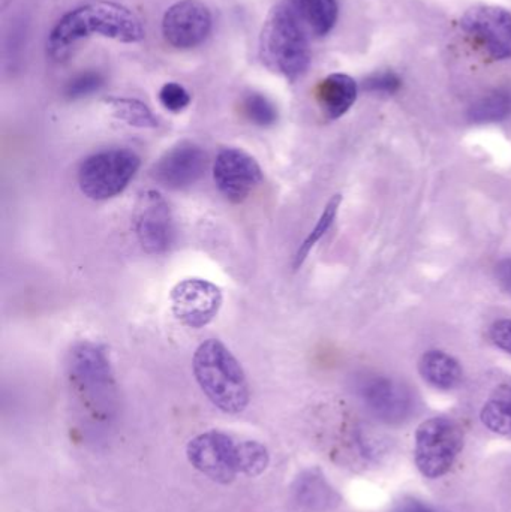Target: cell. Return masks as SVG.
I'll return each mask as SVG.
<instances>
[{
    "mask_svg": "<svg viewBox=\"0 0 511 512\" xmlns=\"http://www.w3.org/2000/svg\"><path fill=\"white\" fill-rule=\"evenodd\" d=\"M92 35L135 44L143 41L146 32L131 9L114 2L89 3L57 21L48 36V53L53 59L62 60L74 45Z\"/></svg>",
    "mask_w": 511,
    "mask_h": 512,
    "instance_id": "6da1fadb",
    "label": "cell"
},
{
    "mask_svg": "<svg viewBox=\"0 0 511 512\" xmlns=\"http://www.w3.org/2000/svg\"><path fill=\"white\" fill-rule=\"evenodd\" d=\"M192 372L204 396L225 414H242L249 405V384L242 364L218 339L195 349Z\"/></svg>",
    "mask_w": 511,
    "mask_h": 512,
    "instance_id": "7a4b0ae2",
    "label": "cell"
},
{
    "mask_svg": "<svg viewBox=\"0 0 511 512\" xmlns=\"http://www.w3.org/2000/svg\"><path fill=\"white\" fill-rule=\"evenodd\" d=\"M69 382L90 414L108 420L116 408V379L107 352L98 343H75L66 361Z\"/></svg>",
    "mask_w": 511,
    "mask_h": 512,
    "instance_id": "3957f363",
    "label": "cell"
},
{
    "mask_svg": "<svg viewBox=\"0 0 511 512\" xmlns=\"http://www.w3.org/2000/svg\"><path fill=\"white\" fill-rule=\"evenodd\" d=\"M263 62L290 81H296L311 65L309 35L290 11L279 3L267 18L260 39Z\"/></svg>",
    "mask_w": 511,
    "mask_h": 512,
    "instance_id": "277c9868",
    "label": "cell"
},
{
    "mask_svg": "<svg viewBox=\"0 0 511 512\" xmlns=\"http://www.w3.org/2000/svg\"><path fill=\"white\" fill-rule=\"evenodd\" d=\"M140 165V156L129 149L93 153L78 168V186L90 200H111L128 188Z\"/></svg>",
    "mask_w": 511,
    "mask_h": 512,
    "instance_id": "5b68a950",
    "label": "cell"
},
{
    "mask_svg": "<svg viewBox=\"0 0 511 512\" xmlns=\"http://www.w3.org/2000/svg\"><path fill=\"white\" fill-rule=\"evenodd\" d=\"M464 448V432L452 418L423 421L416 432L414 460L423 477L437 480L449 474Z\"/></svg>",
    "mask_w": 511,
    "mask_h": 512,
    "instance_id": "8992f818",
    "label": "cell"
},
{
    "mask_svg": "<svg viewBox=\"0 0 511 512\" xmlns=\"http://www.w3.org/2000/svg\"><path fill=\"white\" fill-rule=\"evenodd\" d=\"M132 225L138 243L147 254H165L173 245V212L164 195L155 189H147L138 195Z\"/></svg>",
    "mask_w": 511,
    "mask_h": 512,
    "instance_id": "52a82bcc",
    "label": "cell"
},
{
    "mask_svg": "<svg viewBox=\"0 0 511 512\" xmlns=\"http://www.w3.org/2000/svg\"><path fill=\"white\" fill-rule=\"evenodd\" d=\"M239 441L219 430H209L189 441L186 457L201 474L219 484H231L239 475Z\"/></svg>",
    "mask_w": 511,
    "mask_h": 512,
    "instance_id": "ba28073f",
    "label": "cell"
},
{
    "mask_svg": "<svg viewBox=\"0 0 511 512\" xmlns=\"http://www.w3.org/2000/svg\"><path fill=\"white\" fill-rule=\"evenodd\" d=\"M170 303L171 312L180 324L198 330L218 316L224 295L216 283L201 277H188L171 289Z\"/></svg>",
    "mask_w": 511,
    "mask_h": 512,
    "instance_id": "9c48e42d",
    "label": "cell"
},
{
    "mask_svg": "<svg viewBox=\"0 0 511 512\" xmlns=\"http://www.w3.org/2000/svg\"><path fill=\"white\" fill-rule=\"evenodd\" d=\"M260 164L245 150L228 147L216 155L213 162V180L216 188L231 203L248 200L263 183Z\"/></svg>",
    "mask_w": 511,
    "mask_h": 512,
    "instance_id": "30bf717a",
    "label": "cell"
},
{
    "mask_svg": "<svg viewBox=\"0 0 511 512\" xmlns=\"http://www.w3.org/2000/svg\"><path fill=\"white\" fill-rule=\"evenodd\" d=\"M465 32L494 60L511 57V14L500 6L479 5L462 17Z\"/></svg>",
    "mask_w": 511,
    "mask_h": 512,
    "instance_id": "8fae6325",
    "label": "cell"
},
{
    "mask_svg": "<svg viewBox=\"0 0 511 512\" xmlns=\"http://www.w3.org/2000/svg\"><path fill=\"white\" fill-rule=\"evenodd\" d=\"M212 30V12L198 0H180L162 18L165 41L180 50L198 47Z\"/></svg>",
    "mask_w": 511,
    "mask_h": 512,
    "instance_id": "7c38bea8",
    "label": "cell"
},
{
    "mask_svg": "<svg viewBox=\"0 0 511 512\" xmlns=\"http://www.w3.org/2000/svg\"><path fill=\"white\" fill-rule=\"evenodd\" d=\"M207 155L198 144H177L153 167V179L171 191L191 188L206 171Z\"/></svg>",
    "mask_w": 511,
    "mask_h": 512,
    "instance_id": "4fadbf2b",
    "label": "cell"
},
{
    "mask_svg": "<svg viewBox=\"0 0 511 512\" xmlns=\"http://www.w3.org/2000/svg\"><path fill=\"white\" fill-rule=\"evenodd\" d=\"M360 396L369 411L387 424L404 423L413 411L410 391L387 376L366 378L360 384Z\"/></svg>",
    "mask_w": 511,
    "mask_h": 512,
    "instance_id": "5bb4252c",
    "label": "cell"
},
{
    "mask_svg": "<svg viewBox=\"0 0 511 512\" xmlns=\"http://www.w3.org/2000/svg\"><path fill=\"white\" fill-rule=\"evenodd\" d=\"M293 496L297 504L312 512H326L338 507L339 495L330 486L321 471H303L293 483Z\"/></svg>",
    "mask_w": 511,
    "mask_h": 512,
    "instance_id": "9a60e30c",
    "label": "cell"
},
{
    "mask_svg": "<svg viewBox=\"0 0 511 512\" xmlns=\"http://www.w3.org/2000/svg\"><path fill=\"white\" fill-rule=\"evenodd\" d=\"M309 36H326L338 21L336 0H282Z\"/></svg>",
    "mask_w": 511,
    "mask_h": 512,
    "instance_id": "2e32d148",
    "label": "cell"
},
{
    "mask_svg": "<svg viewBox=\"0 0 511 512\" xmlns=\"http://www.w3.org/2000/svg\"><path fill=\"white\" fill-rule=\"evenodd\" d=\"M317 99L321 110L329 119L344 116L357 99V83L345 74H332L317 87Z\"/></svg>",
    "mask_w": 511,
    "mask_h": 512,
    "instance_id": "e0dca14e",
    "label": "cell"
},
{
    "mask_svg": "<svg viewBox=\"0 0 511 512\" xmlns=\"http://www.w3.org/2000/svg\"><path fill=\"white\" fill-rule=\"evenodd\" d=\"M422 378L438 390H453L462 381V367L452 355L443 351H428L419 361Z\"/></svg>",
    "mask_w": 511,
    "mask_h": 512,
    "instance_id": "ac0fdd59",
    "label": "cell"
},
{
    "mask_svg": "<svg viewBox=\"0 0 511 512\" xmlns=\"http://www.w3.org/2000/svg\"><path fill=\"white\" fill-rule=\"evenodd\" d=\"M480 420L495 435L511 438V385L497 388L483 405Z\"/></svg>",
    "mask_w": 511,
    "mask_h": 512,
    "instance_id": "d6986e66",
    "label": "cell"
},
{
    "mask_svg": "<svg viewBox=\"0 0 511 512\" xmlns=\"http://www.w3.org/2000/svg\"><path fill=\"white\" fill-rule=\"evenodd\" d=\"M511 116V87H500L492 90L488 95L477 99L470 110V122L483 125V123H497L509 119Z\"/></svg>",
    "mask_w": 511,
    "mask_h": 512,
    "instance_id": "ffe728a7",
    "label": "cell"
},
{
    "mask_svg": "<svg viewBox=\"0 0 511 512\" xmlns=\"http://www.w3.org/2000/svg\"><path fill=\"white\" fill-rule=\"evenodd\" d=\"M342 197L341 195H333L330 198L329 203L324 207L323 213H321L320 219H318L315 227L312 228L311 233L308 234L305 240H303L300 248L297 249L296 255H294L293 267L300 268L302 267L305 259L308 258V255L311 254L312 249L317 246L318 242H321L324 236L329 233L330 228L335 224L336 216H338L339 207H341Z\"/></svg>",
    "mask_w": 511,
    "mask_h": 512,
    "instance_id": "44dd1931",
    "label": "cell"
},
{
    "mask_svg": "<svg viewBox=\"0 0 511 512\" xmlns=\"http://www.w3.org/2000/svg\"><path fill=\"white\" fill-rule=\"evenodd\" d=\"M113 116L122 120L126 125L140 129L158 128V119L144 102L131 98H110L107 99Z\"/></svg>",
    "mask_w": 511,
    "mask_h": 512,
    "instance_id": "7402d4cb",
    "label": "cell"
},
{
    "mask_svg": "<svg viewBox=\"0 0 511 512\" xmlns=\"http://www.w3.org/2000/svg\"><path fill=\"white\" fill-rule=\"evenodd\" d=\"M237 456H239V474L245 477H260L269 468V450L261 442L251 441V439L239 441Z\"/></svg>",
    "mask_w": 511,
    "mask_h": 512,
    "instance_id": "603a6c76",
    "label": "cell"
},
{
    "mask_svg": "<svg viewBox=\"0 0 511 512\" xmlns=\"http://www.w3.org/2000/svg\"><path fill=\"white\" fill-rule=\"evenodd\" d=\"M242 110L246 119L260 128H270L278 122V108L263 93H248L243 98Z\"/></svg>",
    "mask_w": 511,
    "mask_h": 512,
    "instance_id": "cb8c5ba5",
    "label": "cell"
},
{
    "mask_svg": "<svg viewBox=\"0 0 511 512\" xmlns=\"http://www.w3.org/2000/svg\"><path fill=\"white\" fill-rule=\"evenodd\" d=\"M105 78L101 72L86 71L81 74L75 75L74 78L66 83L65 93L66 98L77 101V99L87 98L93 93L99 92L104 87Z\"/></svg>",
    "mask_w": 511,
    "mask_h": 512,
    "instance_id": "d4e9b609",
    "label": "cell"
},
{
    "mask_svg": "<svg viewBox=\"0 0 511 512\" xmlns=\"http://www.w3.org/2000/svg\"><path fill=\"white\" fill-rule=\"evenodd\" d=\"M159 102L165 110L180 113L191 104V95L185 87L177 83H167L159 90Z\"/></svg>",
    "mask_w": 511,
    "mask_h": 512,
    "instance_id": "484cf974",
    "label": "cell"
},
{
    "mask_svg": "<svg viewBox=\"0 0 511 512\" xmlns=\"http://www.w3.org/2000/svg\"><path fill=\"white\" fill-rule=\"evenodd\" d=\"M401 78L392 71L377 72L366 78L363 87L371 93L378 95H393L401 89Z\"/></svg>",
    "mask_w": 511,
    "mask_h": 512,
    "instance_id": "4316f807",
    "label": "cell"
},
{
    "mask_svg": "<svg viewBox=\"0 0 511 512\" xmlns=\"http://www.w3.org/2000/svg\"><path fill=\"white\" fill-rule=\"evenodd\" d=\"M489 337L497 348L511 354V319H500L492 324Z\"/></svg>",
    "mask_w": 511,
    "mask_h": 512,
    "instance_id": "83f0119b",
    "label": "cell"
},
{
    "mask_svg": "<svg viewBox=\"0 0 511 512\" xmlns=\"http://www.w3.org/2000/svg\"><path fill=\"white\" fill-rule=\"evenodd\" d=\"M497 279L501 288L511 294V258L504 259L498 264Z\"/></svg>",
    "mask_w": 511,
    "mask_h": 512,
    "instance_id": "f1b7e54d",
    "label": "cell"
},
{
    "mask_svg": "<svg viewBox=\"0 0 511 512\" xmlns=\"http://www.w3.org/2000/svg\"><path fill=\"white\" fill-rule=\"evenodd\" d=\"M393 512H435L428 505L423 504L420 501H414V499H410V501H404L402 504L398 505Z\"/></svg>",
    "mask_w": 511,
    "mask_h": 512,
    "instance_id": "f546056e",
    "label": "cell"
}]
</instances>
